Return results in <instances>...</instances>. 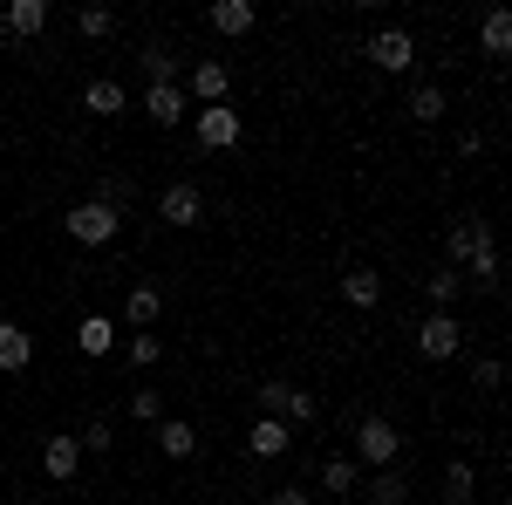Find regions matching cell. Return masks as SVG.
Returning a JSON list of instances; mask_svg holds the SVG:
<instances>
[{"instance_id": "31", "label": "cell", "mask_w": 512, "mask_h": 505, "mask_svg": "<svg viewBox=\"0 0 512 505\" xmlns=\"http://www.w3.org/2000/svg\"><path fill=\"white\" fill-rule=\"evenodd\" d=\"M130 362H137V369H158V362H164V342L151 335V328H144V335H130Z\"/></svg>"}, {"instance_id": "26", "label": "cell", "mask_w": 512, "mask_h": 505, "mask_svg": "<svg viewBox=\"0 0 512 505\" xmlns=\"http://www.w3.org/2000/svg\"><path fill=\"white\" fill-rule=\"evenodd\" d=\"M472 465H465V458H451V465H444V505H472Z\"/></svg>"}, {"instance_id": "27", "label": "cell", "mask_w": 512, "mask_h": 505, "mask_svg": "<svg viewBox=\"0 0 512 505\" xmlns=\"http://www.w3.org/2000/svg\"><path fill=\"white\" fill-rule=\"evenodd\" d=\"M315 417H321L315 389H287V403H280V424L294 430V424H315Z\"/></svg>"}, {"instance_id": "16", "label": "cell", "mask_w": 512, "mask_h": 505, "mask_svg": "<svg viewBox=\"0 0 512 505\" xmlns=\"http://www.w3.org/2000/svg\"><path fill=\"white\" fill-rule=\"evenodd\" d=\"M151 430H158V451H164V458H178V465H185V458H198V430L185 424V417H158Z\"/></svg>"}, {"instance_id": "22", "label": "cell", "mask_w": 512, "mask_h": 505, "mask_svg": "<svg viewBox=\"0 0 512 505\" xmlns=\"http://www.w3.org/2000/svg\"><path fill=\"white\" fill-rule=\"evenodd\" d=\"M151 82H185V62H178L164 41H151V48H144V89H151Z\"/></svg>"}, {"instance_id": "7", "label": "cell", "mask_w": 512, "mask_h": 505, "mask_svg": "<svg viewBox=\"0 0 512 505\" xmlns=\"http://www.w3.org/2000/svg\"><path fill=\"white\" fill-rule=\"evenodd\" d=\"M198 117V144L205 151H233L239 137H246V117H239L233 103H212V110H192Z\"/></svg>"}, {"instance_id": "30", "label": "cell", "mask_w": 512, "mask_h": 505, "mask_svg": "<svg viewBox=\"0 0 512 505\" xmlns=\"http://www.w3.org/2000/svg\"><path fill=\"white\" fill-rule=\"evenodd\" d=\"M130 417H137V424H158V417H164V396H158L151 383H144V389H130Z\"/></svg>"}, {"instance_id": "12", "label": "cell", "mask_w": 512, "mask_h": 505, "mask_svg": "<svg viewBox=\"0 0 512 505\" xmlns=\"http://www.w3.org/2000/svg\"><path fill=\"white\" fill-rule=\"evenodd\" d=\"M35 362V328H21V321H0V369L7 376H21Z\"/></svg>"}, {"instance_id": "36", "label": "cell", "mask_w": 512, "mask_h": 505, "mask_svg": "<svg viewBox=\"0 0 512 505\" xmlns=\"http://www.w3.org/2000/svg\"><path fill=\"white\" fill-rule=\"evenodd\" d=\"M130 505H151V499H130Z\"/></svg>"}, {"instance_id": "17", "label": "cell", "mask_w": 512, "mask_h": 505, "mask_svg": "<svg viewBox=\"0 0 512 505\" xmlns=\"http://www.w3.org/2000/svg\"><path fill=\"white\" fill-rule=\"evenodd\" d=\"M76 349L89 355V362L110 355V349H117V321H110V314H82V321H76Z\"/></svg>"}, {"instance_id": "8", "label": "cell", "mask_w": 512, "mask_h": 505, "mask_svg": "<svg viewBox=\"0 0 512 505\" xmlns=\"http://www.w3.org/2000/svg\"><path fill=\"white\" fill-rule=\"evenodd\" d=\"M144 117L158 123V130H178V123L192 117V103H185L178 82H151V89H144Z\"/></svg>"}, {"instance_id": "15", "label": "cell", "mask_w": 512, "mask_h": 505, "mask_svg": "<svg viewBox=\"0 0 512 505\" xmlns=\"http://www.w3.org/2000/svg\"><path fill=\"white\" fill-rule=\"evenodd\" d=\"M82 110H89V117H123V110H130V89L110 82V76H96L89 89H82Z\"/></svg>"}, {"instance_id": "10", "label": "cell", "mask_w": 512, "mask_h": 505, "mask_svg": "<svg viewBox=\"0 0 512 505\" xmlns=\"http://www.w3.org/2000/svg\"><path fill=\"white\" fill-rule=\"evenodd\" d=\"M478 246H492V219H458V226H451V233H444V253H451V267H465V260H472Z\"/></svg>"}, {"instance_id": "3", "label": "cell", "mask_w": 512, "mask_h": 505, "mask_svg": "<svg viewBox=\"0 0 512 505\" xmlns=\"http://www.w3.org/2000/svg\"><path fill=\"white\" fill-rule=\"evenodd\" d=\"M458 349H465V321L458 314H424L417 321V355L424 362H451Z\"/></svg>"}, {"instance_id": "9", "label": "cell", "mask_w": 512, "mask_h": 505, "mask_svg": "<svg viewBox=\"0 0 512 505\" xmlns=\"http://www.w3.org/2000/svg\"><path fill=\"white\" fill-rule=\"evenodd\" d=\"M158 321H164V294L151 287V280H137V287L123 294V328H137V335H144V328H158Z\"/></svg>"}, {"instance_id": "1", "label": "cell", "mask_w": 512, "mask_h": 505, "mask_svg": "<svg viewBox=\"0 0 512 505\" xmlns=\"http://www.w3.org/2000/svg\"><path fill=\"white\" fill-rule=\"evenodd\" d=\"M62 233L76 239V246H110V239L123 233V212L96 205V198H82V205H69V212H62Z\"/></svg>"}, {"instance_id": "23", "label": "cell", "mask_w": 512, "mask_h": 505, "mask_svg": "<svg viewBox=\"0 0 512 505\" xmlns=\"http://www.w3.org/2000/svg\"><path fill=\"white\" fill-rule=\"evenodd\" d=\"M424 287H431L437 314H451V301L465 294V273H458V267H431V273H424Z\"/></svg>"}, {"instance_id": "21", "label": "cell", "mask_w": 512, "mask_h": 505, "mask_svg": "<svg viewBox=\"0 0 512 505\" xmlns=\"http://www.w3.org/2000/svg\"><path fill=\"white\" fill-rule=\"evenodd\" d=\"M362 492H369V505H410V478H403V471H369V485H362Z\"/></svg>"}, {"instance_id": "25", "label": "cell", "mask_w": 512, "mask_h": 505, "mask_svg": "<svg viewBox=\"0 0 512 505\" xmlns=\"http://www.w3.org/2000/svg\"><path fill=\"white\" fill-rule=\"evenodd\" d=\"M444 110H451V103H444V89H437V82H417V89H410V117H417V123H437Z\"/></svg>"}, {"instance_id": "34", "label": "cell", "mask_w": 512, "mask_h": 505, "mask_svg": "<svg viewBox=\"0 0 512 505\" xmlns=\"http://www.w3.org/2000/svg\"><path fill=\"white\" fill-rule=\"evenodd\" d=\"M76 444H82V451H96V458H103V451H110L117 437H110V424H103V417H89V430H82Z\"/></svg>"}, {"instance_id": "29", "label": "cell", "mask_w": 512, "mask_h": 505, "mask_svg": "<svg viewBox=\"0 0 512 505\" xmlns=\"http://www.w3.org/2000/svg\"><path fill=\"white\" fill-rule=\"evenodd\" d=\"M465 267H472V280L485 287V294H492V287H499V246H478V253L465 260Z\"/></svg>"}, {"instance_id": "33", "label": "cell", "mask_w": 512, "mask_h": 505, "mask_svg": "<svg viewBox=\"0 0 512 505\" xmlns=\"http://www.w3.org/2000/svg\"><path fill=\"white\" fill-rule=\"evenodd\" d=\"M96 205L123 212V205H130V178H103V185H96Z\"/></svg>"}, {"instance_id": "14", "label": "cell", "mask_w": 512, "mask_h": 505, "mask_svg": "<svg viewBox=\"0 0 512 505\" xmlns=\"http://www.w3.org/2000/svg\"><path fill=\"white\" fill-rule=\"evenodd\" d=\"M287 444H294V430L280 424V417H253V430H246V451L253 458H287Z\"/></svg>"}, {"instance_id": "13", "label": "cell", "mask_w": 512, "mask_h": 505, "mask_svg": "<svg viewBox=\"0 0 512 505\" xmlns=\"http://www.w3.org/2000/svg\"><path fill=\"white\" fill-rule=\"evenodd\" d=\"M41 471H48L55 485H69V478L82 471V444L76 437H48V444H41Z\"/></svg>"}, {"instance_id": "24", "label": "cell", "mask_w": 512, "mask_h": 505, "mask_svg": "<svg viewBox=\"0 0 512 505\" xmlns=\"http://www.w3.org/2000/svg\"><path fill=\"white\" fill-rule=\"evenodd\" d=\"M76 35L82 41H110L117 35V14H110V7H76Z\"/></svg>"}, {"instance_id": "20", "label": "cell", "mask_w": 512, "mask_h": 505, "mask_svg": "<svg viewBox=\"0 0 512 505\" xmlns=\"http://www.w3.org/2000/svg\"><path fill=\"white\" fill-rule=\"evenodd\" d=\"M205 21H212L219 35H253V21H260V14H253V0H212V14H205Z\"/></svg>"}, {"instance_id": "28", "label": "cell", "mask_w": 512, "mask_h": 505, "mask_svg": "<svg viewBox=\"0 0 512 505\" xmlns=\"http://www.w3.org/2000/svg\"><path fill=\"white\" fill-rule=\"evenodd\" d=\"M355 478H362L355 458H328V465H321V492H355Z\"/></svg>"}, {"instance_id": "37", "label": "cell", "mask_w": 512, "mask_h": 505, "mask_svg": "<svg viewBox=\"0 0 512 505\" xmlns=\"http://www.w3.org/2000/svg\"><path fill=\"white\" fill-rule=\"evenodd\" d=\"M28 505H48V499H28Z\"/></svg>"}, {"instance_id": "32", "label": "cell", "mask_w": 512, "mask_h": 505, "mask_svg": "<svg viewBox=\"0 0 512 505\" xmlns=\"http://www.w3.org/2000/svg\"><path fill=\"white\" fill-rule=\"evenodd\" d=\"M472 383L485 389V396H499V383H506V362H499V355H485V362L472 369Z\"/></svg>"}, {"instance_id": "2", "label": "cell", "mask_w": 512, "mask_h": 505, "mask_svg": "<svg viewBox=\"0 0 512 505\" xmlns=\"http://www.w3.org/2000/svg\"><path fill=\"white\" fill-rule=\"evenodd\" d=\"M396 451H403V437H396L390 417H362V424H355V465L390 471V465H396Z\"/></svg>"}, {"instance_id": "18", "label": "cell", "mask_w": 512, "mask_h": 505, "mask_svg": "<svg viewBox=\"0 0 512 505\" xmlns=\"http://www.w3.org/2000/svg\"><path fill=\"white\" fill-rule=\"evenodd\" d=\"M342 301H349V308H376V301H383V273L376 267H349L342 273Z\"/></svg>"}, {"instance_id": "35", "label": "cell", "mask_w": 512, "mask_h": 505, "mask_svg": "<svg viewBox=\"0 0 512 505\" xmlns=\"http://www.w3.org/2000/svg\"><path fill=\"white\" fill-rule=\"evenodd\" d=\"M274 505H308V485H280Z\"/></svg>"}, {"instance_id": "6", "label": "cell", "mask_w": 512, "mask_h": 505, "mask_svg": "<svg viewBox=\"0 0 512 505\" xmlns=\"http://www.w3.org/2000/svg\"><path fill=\"white\" fill-rule=\"evenodd\" d=\"M158 219H164V226H178V233H192L198 219H205V192H198L192 178H171L164 198H158Z\"/></svg>"}, {"instance_id": "5", "label": "cell", "mask_w": 512, "mask_h": 505, "mask_svg": "<svg viewBox=\"0 0 512 505\" xmlns=\"http://www.w3.org/2000/svg\"><path fill=\"white\" fill-rule=\"evenodd\" d=\"M178 89H185V103H192V110H212V103H226V89H233V69H226V62H192Z\"/></svg>"}, {"instance_id": "4", "label": "cell", "mask_w": 512, "mask_h": 505, "mask_svg": "<svg viewBox=\"0 0 512 505\" xmlns=\"http://www.w3.org/2000/svg\"><path fill=\"white\" fill-rule=\"evenodd\" d=\"M362 55H369L383 76H403V69H417V41L403 35V28H376V35L362 41Z\"/></svg>"}, {"instance_id": "19", "label": "cell", "mask_w": 512, "mask_h": 505, "mask_svg": "<svg viewBox=\"0 0 512 505\" xmlns=\"http://www.w3.org/2000/svg\"><path fill=\"white\" fill-rule=\"evenodd\" d=\"M478 48H485L492 62H506V55H512V14H506V7H492V14L478 21Z\"/></svg>"}, {"instance_id": "11", "label": "cell", "mask_w": 512, "mask_h": 505, "mask_svg": "<svg viewBox=\"0 0 512 505\" xmlns=\"http://www.w3.org/2000/svg\"><path fill=\"white\" fill-rule=\"evenodd\" d=\"M0 28L14 41H35L41 28H48V0H7V7H0Z\"/></svg>"}]
</instances>
